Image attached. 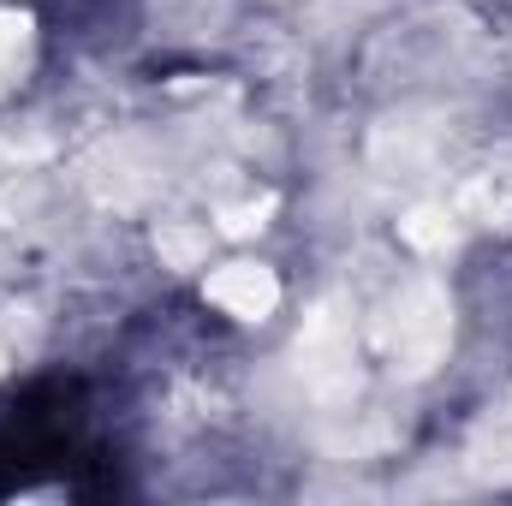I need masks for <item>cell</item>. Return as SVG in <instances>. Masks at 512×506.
Instances as JSON below:
<instances>
[{
    "label": "cell",
    "instance_id": "6da1fadb",
    "mask_svg": "<svg viewBox=\"0 0 512 506\" xmlns=\"http://www.w3.org/2000/svg\"><path fill=\"white\" fill-rule=\"evenodd\" d=\"M90 453L96 441H90V411L78 387L54 381L0 405V489H24L48 471L66 477L72 465H90Z\"/></svg>",
    "mask_w": 512,
    "mask_h": 506
}]
</instances>
